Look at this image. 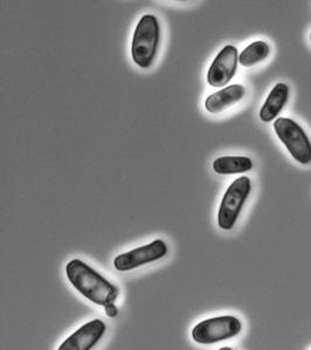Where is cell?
Instances as JSON below:
<instances>
[{"instance_id":"6da1fadb","label":"cell","mask_w":311,"mask_h":350,"mask_svg":"<svg viewBox=\"0 0 311 350\" xmlns=\"http://www.w3.org/2000/svg\"><path fill=\"white\" fill-rule=\"evenodd\" d=\"M64 271L73 288L94 305L105 307L120 298V287L82 259L69 260Z\"/></svg>"},{"instance_id":"7a4b0ae2","label":"cell","mask_w":311,"mask_h":350,"mask_svg":"<svg viewBox=\"0 0 311 350\" xmlns=\"http://www.w3.org/2000/svg\"><path fill=\"white\" fill-rule=\"evenodd\" d=\"M160 44V24L153 14H144L136 25L132 36V61L142 69H149L155 62Z\"/></svg>"},{"instance_id":"3957f363","label":"cell","mask_w":311,"mask_h":350,"mask_svg":"<svg viewBox=\"0 0 311 350\" xmlns=\"http://www.w3.org/2000/svg\"><path fill=\"white\" fill-rule=\"evenodd\" d=\"M242 323L234 315H219L205 319L196 323L191 330V338L201 346H211L236 338L242 332Z\"/></svg>"},{"instance_id":"277c9868","label":"cell","mask_w":311,"mask_h":350,"mask_svg":"<svg viewBox=\"0 0 311 350\" xmlns=\"http://www.w3.org/2000/svg\"><path fill=\"white\" fill-rule=\"evenodd\" d=\"M251 191V179L245 175L229 185L218 211V227L221 230L229 231L234 228Z\"/></svg>"},{"instance_id":"5b68a950","label":"cell","mask_w":311,"mask_h":350,"mask_svg":"<svg viewBox=\"0 0 311 350\" xmlns=\"http://www.w3.org/2000/svg\"><path fill=\"white\" fill-rule=\"evenodd\" d=\"M274 130L291 157L302 165L311 163V142L302 126L290 118H277Z\"/></svg>"},{"instance_id":"8992f818","label":"cell","mask_w":311,"mask_h":350,"mask_svg":"<svg viewBox=\"0 0 311 350\" xmlns=\"http://www.w3.org/2000/svg\"><path fill=\"white\" fill-rule=\"evenodd\" d=\"M169 255L168 243L164 239H156L152 242L135 247L132 250L116 256L114 258V267L119 272H129L148 264L158 262Z\"/></svg>"},{"instance_id":"52a82bcc","label":"cell","mask_w":311,"mask_h":350,"mask_svg":"<svg viewBox=\"0 0 311 350\" xmlns=\"http://www.w3.org/2000/svg\"><path fill=\"white\" fill-rule=\"evenodd\" d=\"M239 53L236 46L227 44L218 53L208 72V83L213 88L226 87L236 76Z\"/></svg>"},{"instance_id":"ba28073f","label":"cell","mask_w":311,"mask_h":350,"mask_svg":"<svg viewBox=\"0 0 311 350\" xmlns=\"http://www.w3.org/2000/svg\"><path fill=\"white\" fill-rule=\"evenodd\" d=\"M107 332V325L101 319H94L79 327L61 342L58 350H92Z\"/></svg>"},{"instance_id":"9c48e42d","label":"cell","mask_w":311,"mask_h":350,"mask_svg":"<svg viewBox=\"0 0 311 350\" xmlns=\"http://www.w3.org/2000/svg\"><path fill=\"white\" fill-rule=\"evenodd\" d=\"M246 96V89L242 84H232L208 96L205 100V109L210 113H220L227 110Z\"/></svg>"},{"instance_id":"30bf717a","label":"cell","mask_w":311,"mask_h":350,"mask_svg":"<svg viewBox=\"0 0 311 350\" xmlns=\"http://www.w3.org/2000/svg\"><path fill=\"white\" fill-rule=\"evenodd\" d=\"M289 87L286 83H277L271 89L267 100L260 110V120L271 123L284 110L289 98Z\"/></svg>"},{"instance_id":"8fae6325","label":"cell","mask_w":311,"mask_h":350,"mask_svg":"<svg viewBox=\"0 0 311 350\" xmlns=\"http://www.w3.org/2000/svg\"><path fill=\"white\" fill-rule=\"evenodd\" d=\"M212 167L219 175L241 174L253 170V160L242 155H226L216 158Z\"/></svg>"},{"instance_id":"7c38bea8","label":"cell","mask_w":311,"mask_h":350,"mask_svg":"<svg viewBox=\"0 0 311 350\" xmlns=\"http://www.w3.org/2000/svg\"><path fill=\"white\" fill-rule=\"evenodd\" d=\"M271 54V47L264 41H254L240 53L239 64L242 67L249 68L266 60Z\"/></svg>"},{"instance_id":"4fadbf2b","label":"cell","mask_w":311,"mask_h":350,"mask_svg":"<svg viewBox=\"0 0 311 350\" xmlns=\"http://www.w3.org/2000/svg\"><path fill=\"white\" fill-rule=\"evenodd\" d=\"M104 313L105 315L108 317L109 319H115L119 313H120V310H119V307L116 306V304H109L107 306L103 307Z\"/></svg>"},{"instance_id":"5bb4252c","label":"cell","mask_w":311,"mask_h":350,"mask_svg":"<svg viewBox=\"0 0 311 350\" xmlns=\"http://www.w3.org/2000/svg\"><path fill=\"white\" fill-rule=\"evenodd\" d=\"M218 350H234V349H233V348H231V347L225 346V347H221V348H219V349H218Z\"/></svg>"},{"instance_id":"9a60e30c","label":"cell","mask_w":311,"mask_h":350,"mask_svg":"<svg viewBox=\"0 0 311 350\" xmlns=\"http://www.w3.org/2000/svg\"><path fill=\"white\" fill-rule=\"evenodd\" d=\"M310 41H311V33H310Z\"/></svg>"}]
</instances>
